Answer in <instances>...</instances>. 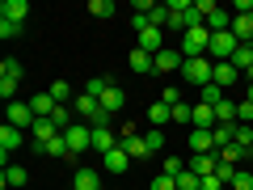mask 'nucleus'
Returning a JSON list of instances; mask_svg holds the SVG:
<instances>
[{
	"label": "nucleus",
	"mask_w": 253,
	"mask_h": 190,
	"mask_svg": "<svg viewBox=\"0 0 253 190\" xmlns=\"http://www.w3.org/2000/svg\"><path fill=\"white\" fill-rule=\"evenodd\" d=\"M245 101H253V81H249V85H245Z\"/></svg>",
	"instance_id": "de8ad7c7"
},
{
	"label": "nucleus",
	"mask_w": 253,
	"mask_h": 190,
	"mask_svg": "<svg viewBox=\"0 0 253 190\" xmlns=\"http://www.w3.org/2000/svg\"><path fill=\"white\" fill-rule=\"evenodd\" d=\"M126 63H131V72H139V76H156V59L148 51H139V47L126 55Z\"/></svg>",
	"instance_id": "9d476101"
},
{
	"label": "nucleus",
	"mask_w": 253,
	"mask_h": 190,
	"mask_svg": "<svg viewBox=\"0 0 253 190\" xmlns=\"http://www.w3.org/2000/svg\"><path fill=\"white\" fill-rule=\"evenodd\" d=\"M199 190H228V186H224L219 178H203V186H199Z\"/></svg>",
	"instance_id": "49530a36"
},
{
	"label": "nucleus",
	"mask_w": 253,
	"mask_h": 190,
	"mask_svg": "<svg viewBox=\"0 0 253 190\" xmlns=\"http://www.w3.org/2000/svg\"><path fill=\"white\" fill-rule=\"evenodd\" d=\"M123 106H126V93L118 89V85H110V89L101 93V110H106V114H118Z\"/></svg>",
	"instance_id": "4468645a"
},
{
	"label": "nucleus",
	"mask_w": 253,
	"mask_h": 190,
	"mask_svg": "<svg viewBox=\"0 0 253 190\" xmlns=\"http://www.w3.org/2000/svg\"><path fill=\"white\" fill-rule=\"evenodd\" d=\"M232 34L241 43H253V13H232Z\"/></svg>",
	"instance_id": "2eb2a0df"
},
{
	"label": "nucleus",
	"mask_w": 253,
	"mask_h": 190,
	"mask_svg": "<svg viewBox=\"0 0 253 190\" xmlns=\"http://www.w3.org/2000/svg\"><path fill=\"white\" fill-rule=\"evenodd\" d=\"M177 47H181V55H186V59H203V55L211 51V30H207V26H194V30H186Z\"/></svg>",
	"instance_id": "f257e3e1"
},
{
	"label": "nucleus",
	"mask_w": 253,
	"mask_h": 190,
	"mask_svg": "<svg viewBox=\"0 0 253 190\" xmlns=\"http://www.w3.org/2000/svg\"><path fill=\"white\" fill-rule=\"evenodd\" d=\"M21 140H26L21 127H13V123L0 127V161H4V165H9V152H17V148H21Z\"/></svg>",
	"instance_id": "423d86ee"
},
{
	"label": "nucleus",
	"mask_w": 253,
	"mask_h": 190,
	"mask_svg": "<svg viewBox=\"0 0 253 190\" xmlns=\"http://www.w3.org/2000/svg\"><path fill=\"white\" fill-rule=\"evenodd\" d=\"M245 81H253V68H249V76H245Z\"/></svg>",
	"instance_id": "09e8293b"
},
{
	"label": "nucleus",
	"mask_w": 253,
	"mask_h": 190,
	"mask_svg": "<svg viewBox=\"0 0 253 190\" xmlns=\"http://www.w3.org/2000/svg\"><path fill=\"white\" fill-rule=\"evenodd\" d=\"M249 169H253V152H249Z\"/></svg>",
	"instance_id": "8fccbe9b"
},
{
	"label": "nucleus",
	"mask_w": 253,
	"mask_h": 190,
	"mask_svg": "<svg viewBox=\"0 0 253 190\" xmlns=\"http://www.w3.org/2000/svg\"><path fill=\"white\" fill-rule=\"evenodd\" d=\"M186 148H190V156H194V152H215V136H211V131H194V127H190Z\"/></svg>",
	"instance_id": "9b49d317"
},
{
	"label": "nucleus",
	"mask_w": 253,
	"mask_h": 190,
	"mask_svg": "<svg viewBox=\"0 0 253 190\" xmlns=\"http://www.w3.org/2000/svg\"><path fill=\"white\" fill-rule=\"evenodd\" d=\"M161 101H165V106H177V101H181V97H177V85H169V89L161 93Z\"/></svg>",
	"instance_id": "a18cd8bd"
},
{
	"label": "nucleus",
	"mask_w": 253,
	"mask_h": 190,
	"mask_svg": "<svg viewBox=\"0 0 253 190\" xmlns=\"http://www.w3.org/2000/svg\"><path fill=\"white\" fill-rule=\"evenodd\" d=\"M249 47H253V43H249Z\"/></svg>",
	"instance_id": "3c124183"
},
{
	"label": "nucleus",
	"mask_w": 253,
	"mask_h": 190,
	"mask_svg": "<svg viewBox=\"0 0 253 190\" xmlns=\"http://www.w3.org/2000/svg\"><path fill=\"white\" fill-rule=\"evenodd\" d=\"M93 148H97V152L106 156L110 148H118V136L110 131V127H93Z\"/></svg>",
	"instance_id": "f3484780"
},
{
	"label": "nucleus",
	"mask_w": 253,
	"mask_h": 190,
	"mask_svg": "<svg viewBox=\"0 0 253 190\" xmlns=\"http://www.w3.org/2000/svg\"><path fill=\"white\" fill-rule=\"evenodd\" d=\"M0 81L21 85V63H17V59H4V63H0Z\"/></svg>",
	"instance_id": "cd10ccee"
},
{
	"label": "nucleus",
	"mask_w": 253,
	"mask_h": 190,
	"mask_svg": "<svg viewBox=\"0 0 253 190\" xmlns=\"http://www.w3.org/2000/svg\"><path fill=\"white\" fill-rule=\"evenodd\" d=\"M63 140H68V148H72V161H76L81 152H89V148H93V127H89V123H72L68 131H63Z\"/></svg>",
	"instance_id": "7ed1b4c3"
},
{
	"label": "nucleus",
	"mask_w": 253,
	"mask_h": 190,
	"mask_svg": "<svg viewBox=\"0 0 253 190\" xmlns=\"http://www.w3.org/2000/svg\"><path fill=\"white\" fill-rule=\"evenodd\" d=\"M144 144H148V152L165 148V131H161V127H148V131H144Z\"/></svg>",
	"instance_id": "c9c22d12"
},
{
	"label": "nucleus",
	"mask_w": 253,
	"mask_h": 190,
	"mask_svg": "<svg viewBox=\"0 0 253 190\" xmlns=\"http://www.w3.org/2000/svg\"><path fill=\"white\" fill-rule=\"evenodd\" d=\"M173 123H177V127L194 123V106H186V101H177V106H173Z\"/></svg>",
	"instance_id": "f704fd0d"
},
{
	"label": "nucleus",
	"mask_w": 253,
	"mask_h": 190,
	"mask_svg": "<svg viewBox=\"0 0 253 190\" xmlns=\"http://www.w3.org/2000/svg\"><path fill=\"white\" fill-rule=\"evenodd\" d=\"M89 17H114V0H89Z\"/></svg>",
	"instance_id": "473e14b6"
},
{
	"label": "nucleus",
	"mask_w": 253,
	"mask_h": 190,
	"mask_svg": "<svg viewBox=\"0 0 253 190\" xmlns=\"http://www.w3.org/2000/svg\"><path fill=\"white\" fill-rule=\"evenodd\" d=\"M228 63H232L241 76H249V68H253V47H249V43H241V47H236V55H232Z\"/></svg>",
	"instance_id": "a211bd4d"
},
{
	"label": "nucleus",
	"mask_w": 253,
	"mask_h": 190,
	"mask_svg": "<svg viewBox=\"0 0 253 190\" xmlns=\"http://www.w3.org/2000/svg\"><path fill=\"white\" fill-rule=\"evenodd\" d=\"M228 190H253V169H245V165H241V169L232 173V182H228Z\"/></svg>",
	"instance_id": "bb28decb"
},
{
	"label": "nucleus",
	"mask_w": 253,
	"mask_h": 190,
	"mask_svg": "<svg viewBox=\"0 0 253 190\" xmlns=\"http://www.w3.org/2000/svg\"><path fill=\"white\" fill-rule=\"evenodd\" d=\"M72 190H101V173L97 169H76Z\"/></svg>",
	"instance_id": "aec40b11"
},
{
	"label": "nucleus",
	"mask_w": 253,
	"mask_h": 190,
	"mask_svg": "<svg viewBox=\"0 0 253 190\" xmlns=\"http://www.w3.org/2000/svg\"><path fill=\"white\" fill-rule=\"evenodd\" d=\"M148 123H152V127L173 123V106H165V101H152V106H148Z\"/></svg>",
	"instance_id": "5701e85b"
},
{
	"label": "nucleus",
	"mask_w": 253,
	"mask_h": 190,
	"mask_svg": "<svg viewBox=\"0 0 253 190\" xmlns=\"http://www.w3.org/2000/svg\"><path fill=\"white\" fill-rule=\"evenodd\" d=\"M194 9H199V17H203V21H207L211 13L219 9V4H215V0H194Z\"/></svg>",
	"instance_id": "37998d69"
},
{
	"label": "nucleus",
	"mask_w": 253,
	"mask_h": 190,
	"mask_svg": "<svg viewBox=\"0 0 253 190\" xmlns=\"http://www.w3.org/2000/svg\"><path fill=\"white\" fill-rule=\"evenodd\" d=\"M110 89V76H93V81H84V89L81 93H89V97H97L101 101V93Z\"/></svg>",
	"instance_id": "c756f323"
},
{
	"label": "nucleus",
	"mask_w": 253,
	"mask_h": 190,
	"mask_svg": "<svg viewBox=\"0 0 253 190\" xmlns=\"http://www.w3.org/2000/svg\"><path fill=\"white\" fill-rule=\"evenodd\" d=\"M21 21H9V17H0V38H4V43H9V38H21Z\"/></svg>",
	"instance_id": "72a5a7b5"
},
{
	"label": "nucleus",
	"mask_w": 253,
	"mask_h": 190,
	"mask_svg": "<svg viewBox=\"0 0 253 190\" xmlns=\"http://www.w3.org/2000/svg\"><path fill=\"white\" fill-rule=\"evenodd\" d=\"M30 136H34V140H38V148H42V144H51V140L59 136V127H55L51 118H38V123L30 127Z\"/></svg>",
	"instance_id": "dca6fc26"
},
{
	"label": "nucleus",
	"mask_w": 253,
	"mask_h": 190,
	"mask_svg": "<svg viewBox=\"0 0 253 190\" xmlns=\"http://www.w3.org/2000/svg\"><path fill=\"white\" fill-rule=\"evenodd\" d=\"M215 123H236V101H219V106H215Z\"/></svg>",
	"instance_id": "2f4dec72"
},
{
	"label": "nucleus",
	"mask_w": 253,
	"mask_h": 190,
	"mask_svg": "<svg viewBox=\"0 0 253 190\" xmlns=\"http://www.w3.org/2000/svg\"><path fill=\"white\" fill-rule=\"evenodd\" d=\"M232 173H236V165H228V161H219V169H215V178L224 182V186H228V182H232Z\"/></svg>",
	"instance_id": "c03bdc74"
},
{
	"label": "nucleus",
	"mask_w": 253,
	"mask_h": 190,
	"mask_svg": "<svg viewBox=\"0 0 253 190\" xmlns=\"http://www.w3.org/2000/svg\"><path fill=\"white\" fill-rule=\"evenodd\" d=\"M0 182H4V186H26L30 182V173H26V165H4V173H0Z\"/></svg>",
	"instance_id": "412c9836"
},
{
	"label": "nucleus",
	"mask_w": 253,
	"mask_h": 190,
	"mask_svg": "<svg viewBox=\"0 0 253 190\" xmlns=\"http://www.w3.org/2000/svg\"><path fill=\"white\" fill-rule=\"evenodd\" d=\"M126 169H131V156L123 148H110L106 152V173H126Z\"/></svg>",
	"instance_id": "6ab92c4d"
},
{
	"label": "nucleus",
	"mask_w": 253,
	"mask_h": 190,
	"mask_svg": "<svg viewBox=\"0 0 253 190\" xmlns=\"http://www.w3.org/2000/svg\"><path fill=\"white\" fill-rule=\"evenodd\" d=\"M139 51H148V55H161V51H165V30H156V26L139 30Z\"/></svg>",
	"instance_id": "0eeeda50"
},
{
	"label": "nucleus",
	"mask_w": 253,
	"mask_h": 190,
	"mask_svg": "<svg viewBox=\"0 0 253 190\" xmlns=\"http://www.w3.org/2000/svg\"><path fill=\"white\" fill-rule=\"evenodd\" d=\"M186 169L199 173V178H215V169H219V148H215V152H194V156L186 161Z\"/></svg>",
	"instance_id": "39448f33"
},
{
	"label": "nucleus",
	"mask_w": 253,
	"mask_h": 190,
	"mask_svg": "<svg viewBox=\"0 0 253 190\" xmlns=\"http://www.w3.org/2000/svg\"><path fill=\"white\" fill-rule=\"evenodd\" d=\"M199 101H203V106H211V110H215L219 101H224V89H219V85H207V89H203V97H199Z\"/></svg>",
	"instance_id": "e433bc0d"
},
{
	"label": "nucleus",
	"mask_w": 253,
	"mask_h": 190,
	"mask_svg": "<svg viewBox=\"0 0 253 190\" xmlns=\"http://www.w3.org/2000/svg\"><path fill=\"white\" fill-rule=\"evenodd\" d=\"M118 148H123L126 156H131V161H148V144H144V136H126V140H118Z\"/></svg>",
	"instance_id": "f8f14e48"
},
{
	"label": "nucleus",
	"mask_w": 253,
	"mask_h": 190,
	"mask_svg": "<svg viewBox=\"0 0 253 190\" xmlns=\"http://www.w3.org/2000/svg\"><path fill=\"white\" fill-rule=\"evenodd\" d=\"M51 97L59 101V106H68V101H72V81H51Z\"/></svg>",
	"instance_id": "c85d7f7f"
},
{
	"label": "nucleus",
	"mask_w": 253,
	"mask_h": 190,
	"mask_svg": "<svg viewBox=\"0 0 253 190\" xmlns=\"http://www.w3.org/2000/svg\"><path fill=\"white\" fill-rule=\"evenodd\" d=\"M241 81V72H236L232 63H215V76H211V85H219V89H228V85Z\"/></svg>",
	"instance_id": "4be33fe9"
},
{
	"label": "nucleus",
	"mask_w": 253,
	"mask_h": 190,
	"mask_svg": "<svg viewBox=\"0 0 253 190\" xmlns=\"http://www.w3.org/2000/svg\"><path fill=\"white\" fill-rule=\"evenodd\" d=\"M148 21H152L156 30H169V4H152V13H148Z\"/></svg>",
	"instance_id": "7c9ffc66"
},
{
	"label": "nucleus",
	"mask_w": 253,
	"mask_h": 190,
	"mask_svg": "<svg viewBox=\"0 0 253 190\" xmlns=\"http://www.w3.org/2000/svg\"><path fill=\"white\" fill-rule=\"evenodd\" d=\"M152 59H156V76H173V72H181L186 55H181V47H165V51L152 55Z\"/></svg>",
	"instance_id": "20e7f679"
},
{
	"label": "nucleus",
	"mask_w": 253,
	"mask_h": 190,
	"mask_svg": "<svg viewBox=\"0 0 253 190\" xmlns=\"http://www.w3.org/2000/svg\"><path fill=\"white\" fill-rule=\"evenodd\" d=\"M236 123H253V101H236Z\"/></svg>",
	"instance_id": "79ce46f5"
},
{
	"label": "nucleus",
	"mask_w": 253,
	"mask_h": 190,
	"mask_svg": "<svg viewBox=\"0 0 253 190\" xmlns=\"http://www.w3.org/2000/svg\"><path fill=\"white\" fill-rule=\"evenodd\" d=\"M38 152H46V156H72V148H68V140H63V131H59V136H55L51 144H42Z\"/></svg>",
	"instance_id": "a878e982"
},
{
	"label": "nucleus",
	"mask_w": 253,
	"mask_h": 190,
	"mask_svg": "<svg viewBox=\"0 0 253 190\" xmlns=\"http://www.w3.org/2000/svg\"><path fill=\"white\" fill-rule=\"evenodd\" d=\"M30 110H34V118H51L55 110H59V101L51 97V89H42V93H34V97H30Z\"/></svg>",
	"instance_id": "1a4fd4ad"
},
{
	"label": "nucleus",
	"mask_w": 253,
	"mask_h": 190,
	"mask_svg": "<svg viewBox=\"0 0 253 190\" xmlns=\"http://www.w3.org/2000/svg\"><path fill=\"white\" fill-rule=\"evenodd\" d=\"M211 136H215V148H228V144L236 140V123H215Z\"/></svg>",
	"instance_id": "b1692460"
},
{
	"label": "nucleus",
	"mask_w": 253,
	"mask_h": 190,
	"mask_svg": "<svg viewBox=\"0 0 253 190\" xmlns=\"http://www.w3.org/2000/svg\"><path fill=\"white\" fill-rule=\"evenodd\" d=\"M148 190H177V178H169V173H156V178L148 182Z\"/></svg>",
	"instance_id": "ea45409f"
},
{
	"label": "nucleus",
	"mask_w": 253,
	"mask_h": 190,
	"mask_svg": "<svg viewBox=\"0 0 253 190\" xmlns=\"http://www.w3.org/2000/svg\"><path fill=\"white\" fill-rule=\"evenodd\" d=\"M181 169H186V161H181V156H165V169H161V173H169V178H177Z\"/></svg>",
	"instance_id": "a19ab883"
},
{
	"label": "nucleus",
	"mask_w": 253,
	"mask_h": 190,
	"mask_svg": "<svg viewBox=\"0 0 253 190\" xmlns=\"http://www.w3.org/2000/svg\"><path fill=\"white\" fill-rule=\"evenodd\" d=\"M211 76H215V59H186L181 63V81H190V85H199V89H207L211 85Z\"/></svg>",
	"instance_id": "f03ea898"
},
{
	"label": "nucleus",
	"mask_w": 253,
	"mask_h": 190,
	"mask_svg": "<svg viewBox=\"0 0 253 190\" xmlns=\"http://www.w3.org/2000/svg\"><path fill=\"white\" fill-rule=\"evenodd\" d=\"M0 17L21 21V26H26V17H30V0H4V4H0Z\"/></svg>",
	"instance_id": "ddd939ff"
},
{
	"label": "nucleus",
	"mask_w": 253,
	"mask_h": 190,
	"mask_svg": "<svg viewBox=\"0 0 253 190\" xmlns=\"http://www.w3.org/2000/svg\"><path fill=\"white\" fill-rule=\"evenodd\" d=\"M199 186H203L199 173H190V169H181V173H177V190H199Z\"/></svg>",
	"instance_id": "4c0bfd02"
},
{
	"label": "nucleus",
	"mask_w": 253,
	"mask_h": 190,
	"mask_svg": "<svg viewBox=\"0 0 253 190\" xmlns=\"http://www.w3.org/2000/svg\"><path fill=\"white\" fill-rule=\"evenodd\" d=\"M9 123H13V127H21V131L38 123L34 110H30V101H9Z\"/></svg>",
	"instance_id": "6e6552de"
},
{
	"label": "nucleus",
	"mask_w": 253,
	"mask_h": 190,
	"mask_svg": "<svg viewBox=\"0 0 253 190\" xmlns=\"http://www.w3.org/2000/svg\"><path fill=\"white\" fill-rule=\"evenodd\" d=\"M232 144H241V148H253V127L249 123H236V140Z\"/></svg>",
	"instance_id": "58836bf2"
},
{
	"label": "nucleus",
	"mask_w": 253,
	"mask_h": 190,
	"mask_svg": "<svg viewBox=\"0 0 253 190\" xmlns=\"http://www.w3.org/2000/svg\"><path fill=\"white\" fill-rule=\"evenodd\" d=\"M249 156V148H241V144H228V148H219V161H228V165H236L241 169V161Z\"/></svg>",
	"instance_id": "393cba45"
}]
</instances>
